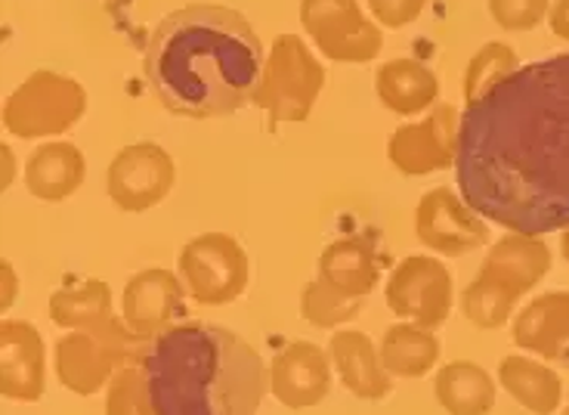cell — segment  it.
<instances>
[{
  "instance_id": "obj_1",
  "label": "cell",
  "mask_w": 569,
  "mask_h": 415,
  "mask_svg": "<svg viewBox=\"0 0 569 415\" xmlns=\"http://www.w3.org/2000/svg\"><path fill=\"white\" fill-rule=\"evenodd\" d=\"M465 205L498 227L541 236L569 227V53L520 66L458 125Z\"/></svg>"
},
{
  "instance_id": "obj_2",
  "label": "cell",
  "mask_w": 569,
  "mask_h": 415,
  "mask_svg": "<svg viewBox=\"0 0 569 415\" xmlns=\"http://www.w3.org/2000/svg\"><path fill=\"white\" fill-rule=\"evenodd\" d=\"M263 47L232 7L189 3L149 34L142 72L161 106L180 118H223L254 100Z\"/></svg>"
},
{
  "instance_id": "obj_3",
  "label": "cell",
  "mask_w": 569,
  "mask_h": 415,
  "mask_svg": "<svg viewBox=\"0 0 569 415\" xmlns=\"http://www.w3.org/2000/svg\"><path fill=\"white\" fill-rule=\"evenodd\" d=\"M158 415H257L267 366L251 344L213 323H180L142 359Z\"/></svg>"
},
{
  "instance_id": "obj_4",
  "label": "cell",
  "mask_w": 569,
  "mask_h": 415,
  "mask_svg": "<svg viewBox=\"0 0 569 415\" xmlns=\"http://www.w3.org/2000/svg\"><path fill=\"white\" fill-rule=\"evenodd\" d=\"M551 248L541 236L511 233L492 245L477 279L461 295V314L477 329H501L511 319L513 304L539 286L551 270Z\"/></svg>"
},
{
  "instance_id": "obj_5",
  "label": "cell",
  "mask_w": 569,
  "mask_h": 415,
  "mask_svg": "<svg viewBox=\"0 0 569 415\" xmlns=\"http://www.w3.org/2000/svg\"><path fill=\"white\" fill-rule=\"evenodd\" d=\"M326 69L310 53V47L298 34H279L263 62V75L257 85L254 102L267 112L270 128L307 121L310 109L326 87Z\"/></svg>"
},
{
  "instance_id": "obj_6",
  "label": "cell",
  "mask_w": 569,
  "mask_h": 415,
  "mask_svg": "<svg viewBox=\"0 0 569 415\" xmlns=\"http://www.w3.org/2000/svg\"><path fill=\"white\" fill-rule=\"evenodd\" d=\"M84 112V87L69 75L38 69L3 102V128L19 140H41L71 130Z\"/></svg>"
},
{
  "instance_id": "obj_7",
  "label": "cell",
  "mask_w": 569,
  "mask_h": 415,
  "mask_svg": "<svg viewBox=\"0 0 569 415\" xmlns=\"http://www.w3.org/2000/svg\"><path fill=\"white\" fill-rule=\"evenodd\" d=\"M50 319L59 329L90 332L109 344L124 366H142L149 354V338L112 316V288L102 279H87L78 288H59L50 295Z\"/></svg>"
},
{
  "instance_id": "obj_8",
  "label": "cell",
  "mask_w": 569,
  "mask_h": 415,
  "mask_svg": "<svg viewBox=\"0 0 569 415\" xmlns=\"http://www.w3.org/2000/svg\"><path fill=\"white\" fill-rule=\"evenodd\" d=\"M180 276L192 302L201 307L236 302L248 288L251 264L244 248L227 233H204L183 245L180 251Z\"/></svg>"
},
{
  "instance_id": "obj_9",
  "label": "cell",
  "mask_w": 569,
  "mask_h": 415,
  "mask_svg": "<svg viewBox=\"0 0 569 415\" xmlns=\"http://www.w3.org/2000/svg\"><path fill=\"white\" fill-rule=\"evenodd\" d=\"M300 22L322 57L366 66L381 53L385 34L359 10L356 0H300Z\"/></svg>"
},
{
  "instance_id": "obj_10",
  "label": "cell",
  "mask_w": 569,
  "mask_h": 415,
  "mask_svg": "<svg viewBox=\"0 0 569 415\" xmlns=\"http://www.w3.org/2000/svg\"><path fill=\"white\" fill-rule=\"evenodd\" d=\"M173 184H177L173 158L158 144L124 146L112 158L109 174H106L109 199L130 215L156 208L158 201L171 196Z\"/></svg>"
},
{
  "instance_id": "obj_11",
  "label": "cell",
  "mask_w": 569,
  "mask_h": 415,
  "mask_svg": "<svg viewBox=\"0 0 569 415\" xmlns=\"http://www.w3.org/2000/svg\"><path fill=\"white\" fill-rule=\"evenodd\" d=\"M387 307L415 326L437 329L452 314V273L437 258L412 255L399 264L387 283Z\"/></svg>"
},
{
  "instance_id": "obj_12",
  "label": "cell",
  "mask_w": 569,
  "mask_h": 415,
  "mask_svg": "<svg viewBox=\"0 0 569 415\" xmlns=\"http://www.w3.org/2000/svg\"><path fill=\"white\" fill-rule=\"evenodd\" d=\"M458 118L456 106L442 102L433 106L425 121L402 125L387 144V158L406 177H427V174L456 168L458 156Z\"/></svg>"
},
{
  "instance_id": "obj_13",
  "label": "cell",
  "mask_w": 569,
  "mask_h": 415,
  "mask_svg": "<svg viewBox=\"0 0 569 415\" xmlns=\"http://www.w3.org/2000/svg\"><path fill=\"white\" fill-rule=\"evenodd\" d=\"M415 236L418 243L446 255V258H458L483 248L489 239L483 217L470 211L465 199H458L452 189H430L425 199L415 208Z\"/></svg>"
},
{
  "instance_id": "obj_14",
  "label": "cell",
  "mask_w": 569,
  "mask_h": 415,
  "mask_svg": "<svg viewBox=\"0 0 569 415\" xmlns=\"http://www.w3.org/2000/svg\"><path fill=\"white\" fill-rule=\"evenodd\" d=\"M47 385V350L41 332L26 319L0 323V394L7 401L34 403Z\"/></svg>"
},
{
  "instance_id": "obj_15",
  "label": "cell",
  "mask_w": 569,
  "mask_h": 415,
  "mask_svg": "<svg viewBox=\"0 0 569 415\" xmlns=\"http://www.w3.org/2000/svg\"><path fill=\"white\" fill-rule=\"evenodd\" d=\"M270 387L272 397L288 409H310L331 391V357L319 344H288L272 359Z\"/></svg>"
},
{
  "instance_id": "obj_16",
  "label": "cell",
  "mask_w": 569,
  "mask_h": 415,
  "mask_svg": "<svg viewBox=\"0 0 569 415\" xmlns=\"http://www.w3.org/2000/svg\"><path fill=\"white\" fill-rule=\"evenodd\" d=\"M183 286L171 270H142L130 276L121 298V319L142 338H156L164 329H171L173 319L183 316Z\"/></svg>"
},
{
  "instance_id": "obj_17",
  "label": "cell",
  "mask_w": 569,
  "mask_h": 415,
  "mask_svg": "<svg viewBox=\"0 0 569 415\" xmlns=\"http://www.w3.org/2000/svg\"><path fill=\"white\" fill-rule=\"evenodd\" d=\"M118 369L124 363L90 332H69L57 342V378L78 397H93L100 387H109Z\"/></svg>"
},
{
  "instance_id": "obj_18",
  "label": "cell",
  "mask_w": 569,
  "mask_h": 415,
  "mask_svg": "<svg viewBox=\"0 0 569 415\" xmlns=\"http://www.w3.org/2000/svg\"><path fill=\"white\" fill-rule=\"evenodd\" d=\"M328 357L338 369L341 385L359 397V401H381L390 394V373L381 363V354L375 350L369 335L362 332H335L328 344Z\"/></svg>"
},
{
  "instance_id": "obj_19",
  "label": "cell",
  "mask_w": 569,
  "mask_h": 415,
  "mask_svg": "<svg viewBox=\"0 0 569 415\" xmlns=\"http://www.w3.org/2000/svg\"><path fill=\"white\" fill-rule=\"evenodd\" d=\"M513 344L545 359H563L569 344V292L539 295L513 319Z\"/></svg>"
},
{
  "instance_id": "obj_20",
  "label": "cell",
  "mask_w": 569,
  "mask_h": 415,
  "mask_svg": "<svg viewBox=\"0 0 569 415\" xmlns=\"http://www.w3.org/2000/svg\"><path fill=\"white\" fill-rule=\"evenodd\" d=\"M84 177V152L74 144H62V140L38 146L26 165V187L41 201H66L81 189Z\"/></svg>"
},
{
  "instance_id": "obj_21",
  "label": "cell",
  "mask_w": 569,
  "mask_h": 415,
  "mask_svg": "<svg viewBox=\"0 0 569 415\" xmlns=\"http://www.w3.org/2000/svg\"><path fill=\"white\" fill-rule=\"evenodd\" d=\"M378 97L390 112L418 115L440 97V81L418 59H390L378 69Z\"/></svg>"
},
{
  "instance_id": "obj_22",
  "label": "cell",
  "mask_w": 569,
  "mask_h": 415,
  "mask_svg": "<svg viewBox=\"0 0 569 415\" xmlns=\"http://www.w3.org/2000/svg\"><path fill=\"white\" fill-rule=\"evenodd\" d=\"M319 279L350 298H366L381 279V258L366 239H338L319 258Z\"/></svg>"
},
{
  "instance_id": "obj_23",
  "label": "cell",
  "mask_w": 569,
  "mask_h": 415,
  "mask_svg": "<svg viewBox=\"0 0 569 415\" xmlns=\"http://www.w3.org/2000/svg\"><path fill=\"white\" fill-rule=\"evenodd\" d=\"M437 401L449 415H489L496 406V382L486 373L483 366L468 363V359H456L446 363L437 382Z\"/></svg>"
},
{
  "instance_id": "obj_24",
  "label": "cell",
  "mask_w": 569,
  "mask_h": 415,
  "mask_svg": "<svg viewBox=\"0 0 569 415\" xmlns=\"http://www.w3.org/2000/svg\"><path fill=\"white\" fill-rule=\"evenodd\" d=\"M498 382L520 406L532 415H551L563 401V385L555 369L529 357H505L498 366Z\"/></svg>"
},
{
  "instance_id": "obj_25",
  "label": "cell",
  "mask_w": 569,
  "mask_h": 415,
  "mask_svg": "<svg viewBox=\"0 0 569 415\" xmlns=\"http://www.w3.org/2000/svg\"><path fill=\"white\" fill-rule=\"evenodd\" d=\"M381 363L390 375L397 378H421L427 375L437 359H440V342L437 335L425 326H412V323H397L385 332L381 342Z\"/></svg>"
},
{
  "instance_id": "obj_26",
  "label": "cell",
  "mask_w": 569,
  "mask_h": 415,
  "mask_svg": "<svg viewBox=\"0 0 569 415\" xmlns=\"http://www.w3.org/2000/svg\"><path fill=\"white\" fill-rule=\"evenodd\" d=\"M300 314L316 329H338L362 314V298H350L326 279H316L300 295Z\"/></svg>"
},
{
  "instance_id": "obj_27",
  "label": "cell",
  "mask_w": 569,
  "mask_h": 415,
  "mask_svg": "<svg viewBox=\"0 0 569 415\" xmlns=\"http://www.w3.org/2000/svg\"><path fill=\"white\" fill-rule=\"evenodd\" d=\"M520 69L517 66V53L508 43H486L477 57L470 59L468 72H465V102H477L486 97L492 87H498L508 75Z\"/></svg>"
},
{
  "instance_id": "obj_28",
  "label": "cell",
  "mask_w": 569,
  "mask_h": 415,
  "mask_svg": "<svg viewBox=\"0 0 569 415\" xmlns=\"http://www.w3.org/2000/svg\"><path fill=\"white\" fill-rule=\"evenodd\" d=\"M106 415H158L142 366H124L106 391Z\"/></svg>"
},
{
  "instance_id": "obj_29",
  "label": "cell",
  "mask_w": 569,
  "mask_h": 415,
  "mask_svg": "<svg viewBox=\"0 0 569 415\" xmlns=\"http://www.w3.org/2000/svg\"><path fill=\"white\" fill-rule=\"evenodd\" d=\"M548 10V0H489V16L505 31H532Z\"/></svg>"
},
{
  "instance_id": "obj_30",
  "label": "cell",
  "mask_w": 569,
  "mask_h": 415,
  "mask_svg": "<svg viewBox=\"0 0 569 415\" xmlns=\"http://www.w3.org/2000/svg\"><path fill=\"white\" fill-rule=\"evenodd\" d=\"M371 16L385 26V29H402L415 22L421 10L427 7V0H369Z\"/></svg>"
},
{
  "instance_id": "obj_31",
  "label": "cell",
  "mask_w": 569,
  "mask_h": 415,
  "mask_svg": "<svg viewBox=\"0 0 569 415\" xmlns=\"http://www.w3.org/2000/svg\"><path fill=\"white\" fill-rule=\"evenodd\" d=\"M551 29L557 38L569 41V0H557L555 10H551Z\"/></svg>"
},
{
  "instance_id": "obj_32",
  "label": "cell",
  "mask_w": 569,
  "mask_h": 415,
  "mask_svg": "<svg viewBox=\"0 0 569 415\" xmlns=\"http://www.w3.org/2000/svg\"><path fill=\"white\" fill-rule=\"evenodd\" d=\"M3 286H7V295H3V307H0V310H7V307L13 304L16 295V273L10 264H3Z\"/></svg>"
},
{
  "instance_id": "obj_33",
  "label": "cell",
  "mask_w": 569,
  "mask_h": 415,
  "mask_svg": "<svg viewBox=\"0 0 569 415\" xmlns=\"http://www.w3.org/2000/svg\"><path fill=\"white\" fill-rule=\"evenodd\" d=\"M560 255L569 260V227L560 233Z\"/></svg>"
},
{
  "instance_id": "obj_34",
  "label": "cell",
  "mask_w": 569,
  "mask_h": 415,
  "mask_svg": "<svg viewBox=\"0 0 569 415\" xmlns=\"http://www.w3.org/2000/svg\"><path fill=\"white\" fill-rule=\"evenodd\" d=\"M563 415H569V406H567V409H563Z\"/></svg>"
}]
</instances>
